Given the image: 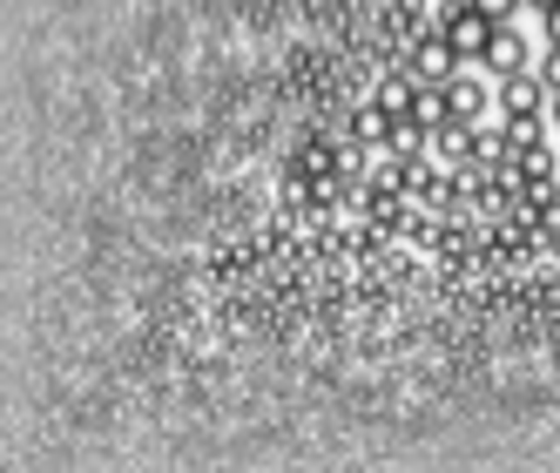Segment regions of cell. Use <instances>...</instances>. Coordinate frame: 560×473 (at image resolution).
I'll return each mask as SVG.
<instances>
[{
	"instance_id": "cell-2",
	"label": "cell",
	"mask_w": 560,
	"mask_h": 473,
	"mask_svg": "<svg viewBox=\"0 0 560 473\" xmlns=\"http://www.w3.org/2000/svg\"><path fill=\"white\" fill-rule=\"evenodd\" d=\"M406 74H412L419 89H446L453 74H459V55H453V42H446V34H425V42L406 55Z\"/></svg>"
},
{
	"instance_id": "cell-10",
	"label": "cell",
	"mask_w": 560,
	"mask_h": 473,
	"mask_svg": "<svg viewBox=\"0 0 560 473\" xmlns=\"http://www.w3.org/2000/svg\"><path fill=\"white\" fill-rule=\"evenodd\" d=\"M527 8H540V14H547V8H560V0H527Z\"/></svg>"
},
{
	"instance_id": "cell-9",
	"label": "cell",
	"mask_w": 560,
	"mask_h": 473,
	"mask_svg": "<svg viewBox=\"0 0 560 473\" xmlns=\"http://www.w3.org/2000/svg\"><path fill=\"white\" fill-rule=\"evenodd\" d=\"M540 27H547V48H560V8H547V14H540Z\"/></svg>"
},
{
	"instance_id": "cell-11",
	"label": "cell",
	"mask_w": 560,
	"mask_h": 473,
	"mask_svg": "<svg viewBox=\"0 0 560 473\" xmlns=\"http://www.w3.org/2000/svg\"><path fill=\"white\" fill-rule=\"evenodd\" d=\"M553 123H560V95H553Z\"/></svg>"
},
{
	"instance_id": "cell-5",
	"label": "cell",
	"mask_w": 560,
	"mask_h": 473,
	"mask_svg": "<svg viewBox=\"0 0 560 473\" xmlns=\"http://www.w3.org/2000/svg\"><path fill=\"white\" fill-rule=\"evenodd\" d=\"M446 115H453V123H472V129H479V115H487V82L453 74V82H446Z\"/></svg>"
},
{
	"instance_id": "cell-4",
	"label": "cell",
	"mask_w": 560,
	"mask_h": 473,
	"mask_svg": "<svg viewBox=\"0 0 560 473\" xmlns=\"http://www.w3.org/2000/svg\"><path fill=\"white\" fill-rule=\"evenodd\" d=\"M553 95H547V82H540V74L527 68V74H506V82H500V108L506 115H540Z\"/></svg>"
},
{
	"instance_id": "cell-1",
	"label": "cell",
	"mask_w": 560,
	"mask_h": 473,
	"mask_svg": "<svg viewBox=\"0 0 560 473\" xmlns=\"http://www.w3.org/2000/svg\"><path fill=\"white\" fill-rule=\"evenodd\" d=\"M493 27H500V21H487V14L472 8V0H459V8H453L446 21H439V34L453 42V55H459V61H487V48H493Z\"/></svg>"
},
{
	"instance_id": "cell-8",
	"label": "cell",
	"mask_w": 560,
	"mask_h": 473,
	"mask_svg": "<svg viewBox=\"0 0 560 473\" xmlns=\"http://www.w3.org/2000/svg\"><path fill=\"white\" fill-rule=\"evenodd\" d=\"M534 74H540V82H547V95H560V48H547Z\"/></svg>"
},
{
	"instance_id": "cell-3",
	"label": "cell",
	"mask_w": 560,
	"mask_h": 473,
	"mask_svg": "<svg viewBox=\"0 0 560 473\" xmlns=\"http://www.w3.org/2000/svg\"><path fill=\"white\" fill-rule=\"evenodd\" d=\"M527 55H534L527 34L506 21V27H493V48H487V61H479V68H487L493 82H506V74H527Z\"/></svg>"
},
{
	"instance_id": "cell-7",
	"label": "cell",
	"mask_w": 560,
	"mask_h": 473,
	"mask_svg": "<svg viewBox=\"0 0 560 473\" xmlns=\"http://www.w3.org/2000/svg\"><path fill=\"white\" fill-rule=\"evenodd\" d=\"M472 8H479V14H487V21H500V27H506V21H513L520 8H527V0H472Z\"/></svg>"
},
{
	"instance_id": "cell-6",
	"label": "cell",
	"mask_w": 560,
	"mask_h": 473,
	"mask_svg": "<svg viewBox=\"0 0 560 473\" xmlns=\"http://www.w3.org/2000/svg\"><path fill=\"white\" fill-rule=\"evenodd\" d=\"M506 149L513 155H534V149H547V123H540V115H506Z\"/></svg>"
}]
</instances>
